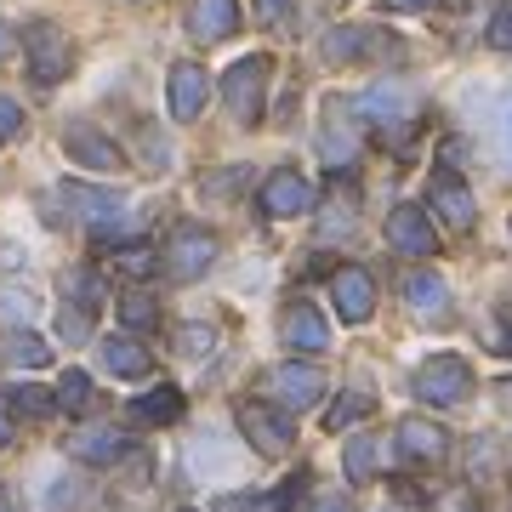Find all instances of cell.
Wrapping results in <instances>:
<instances>
[{
    "instance_id": "obj_1",
    "label": "cell",
    "mask_w": 512,
    "mask_h": 512,
    "mask_svg": "<svg viewBox=\"0 0 512 512\" xmlns=\"http://www.w3.org/2000/svg\"><path fill=\"white\" fill-rule=\"evenodd\" d=\"M268 74H274V63L256 52V57H239L234 69H228V80H222V103H228V114H234L239 126H256L262 120V109H268Z\"/></svg>"
},
{
    "instance_id": "obj_2",
    "label": "cell",
    "mask_w": 512,
    "mask_h": 512,
    "mask_svg": "<svg viewBox=\"0 0 512 512\" xmlns=\"http://www.w3.org/2000/svg\"><path fill=\"white\" fill-rule=\"evenodd\" d=\"M416 399L421 404H461L467 399V393H473V370H467V359H461V353H433V359H427V365L416 370Z\"/></svg>"
},
{
    "instance_id": "obj_3",
    "label": "cell",
    "mask_w": 512,
    "mask_h": 512,
    "mask_svg": "<svg viewBox=\"0 0 512 512\" xmlns=\"http://www.w3.org/2000/svg\"><path fill=\"white\" fill-rule=\"evenodd\" d=\"M23 52H29V80H35V86H57V80L74 69L69 35H63L57 23H29V35H23Z\"/></svg>"
},
{
    "instance_id": "obj_4",
    "label": "cell",
    "mask_w": 512,
    "mask_h": 512,
    "mask_svg": "<svg viewBox=\"0 0 512 512\" xmlns=\"http://www.w3.org/2000/svg\"><path fill=\"white\" fill-rule=\"evenodd\" d=\"M325 63H365V57H393L399 52V40L387 35V29H370V23H336L325 29Z\"/></svg>"
},
{
    "instance_id": "obj_5",
    "label": "cell",
    "mask_w": 512,
    "mask_h": 512,
    "mask_svg": "<svg viewBox=\"0 0 512 512\" xmlns=\"http://www.w3.org/2000/svg\"><path fill=\"white\" fill-rule=\"evenodd\" d=\"M239 433L251 439L256 456H285V450H291V439H296L291 416H285V410H274V404H262V399L239 404Z\"/></svg>"
},
{
    "instance_id": "obj_6",
    "label": "cell",
    "mask_w": 512,
    "mask_h": 512,
    "mask_svg": "<svg viewBox=\"0 0 512 512\" xmlns=\"http://www.w3.org/2000/svg\"><path fill=\"white\" fill-rule=\"evenodd\" d=\"M211 262H217V234L200 228V222H183L177 234L165 239V274L171 279H200Z\"/></svg>"
},
{
    "instance_id": "obj_7",
    "label": "cell",
    "mask_w": 512,
    "mask_h": 512,
    "mask_svg": "<svg viewBox=\"0 0 512 512\" xmlns=\"http://www.w3.org/2000/svg\"><path fill=\"white\" fill-rule=\"evenodd\" d=\"M353 114H365L376 131H393L399 143L416 131V103H410L404 92H393V86H370V92L353 103Z\"/></svg>"
},
{
    "instance_id": "obj_8",
    "label": "cell",
    "mask_w": 512,
    "mask_h": 512,
    "mask_svg": "<svg viewBox=\"0 0 512 512\" xmlns=\"http://www.w3.org/2000/svg\"><path fill=\"white\" fill-rule=\"evenodd\" d=\"M387 245L399 256H433L439 251V228H433V217H427L421 205H399V211L387 217Z\"/></svg>"
},
{
    "instance_id": "obj_9",
    "label": "cell",
    "mask_w": 512,
    "mask_h": 512,
    "mask_svg": "<svg viewBox=\"0 0 512 512\" xmlns=\"http://www.w3.org/2000/svg\"><path fill=\"white\" fill-rule=\"evenodd\" d=\"M262 211L268 217H302V211H313V200H319V188L302 177V171H274L268 183H262Z\"/></svg>"
},
{
    "instance_id": "obj_10",
    "label": "cell",
    "mask_w": 512,
    "mask_h": 512,
    "mask_svg": "<svg viewBox=\"0 0 512 512\" xmlns=\"http://www.w3.org/2000/svg\"><path fill=\"white\" fill-rule=\"evenodd\" d=\"M63 154H69L74 165H86V171H120V143L103 137L97 126H86V120H74V126L63 131Z\"/></svg>"
},
{
    "instance_id": "obj_11",
    "label": "cell",
    "mask_w": 512,
    "mask_h": 512,
    "mask_svg": "<svg viewBox=\"0 0 512 512\" xmlns=\"http://www.w3.org/2000/svg\"><path fill=\"white\" fill-rule=\"evenodd\" d=\"M205 97H211V74H205V63H177V69H171V86H165L171 120H200Z\"/></svg>"
},
{
    "instance_id": "obj_12",
    "label": "cell",
    "mask_w": 512,
    "mask_h": 512,
    "mask_svg": "<svg viewBox=\"0 0 512 512\" xmlns=\"http://www.w3.org/2000/svg\"><path fill=\"white\" fill-rule=\"evenodd\" d=\"M330 296H336L342 325H365L370 313H376V285H370L365 268H336V279H330Z\"/></svg>"
},
{
    "instance_id": "obj_13",
    "label": "cell",
    "mask_w": 512,
    "mask_h": 512,
    "mask_svg": "<svg viewBox=\"0 0 512 512\" xmlns=\"http://www.w3.org/2000/svg\"><path fill=\"white\" fill-rule=\"evenodd\" d=\"M279 336H285V348L291 353H325L330 348V325L319 319L313 302H291L285 319H279Z\"/></svg>"
},
{
    "instance_id": "obj_14",
    "label": "cell",
    "mask_w": 512,
    "mask_h": 512,
    "mask_svg": "<svg viewBox=\"0 0 512 512\" xmlns=\"http://www.w3.org/2000/svg\"><path fill=\"white\" fill-rule=\"evenodd\" d=\"M399 450L410 461H421V467H433V461L450 456V433H444L439 421H427V416H404L399 421Z\"/></svg>"
},
{
    "instance_id": "obj_15",
    "label": "cell",
    "mask_w": 512,
    "mask_h": 512,
    "mask_svg": "<svg viewBox=\"0 0 512 512\" xmlns=\"http://www.w3.org/2000/svg\"><path fill=\"white\" fill-rule=\"evenodd\" d=\"M69 456L74 461H92V467H114V461L131 456V439L120 427H80L69 439Z\"/></svg>"
},
{
    "instance_id": "obj_16",
    "label": "cell",
    "mask_w": 512,
    "mask_h": 512,
    "mask_svg": "<svg viewBox=\"0 0 512 512\" xmlns=\"http://www.w3.org/2000/svg\"><path fill=\"white\" fill-rule=\"evenodd\" d=\"M268 387L279 393L285 410H308V404H319V393H325V376H319V365H279L274 376H268Z\"/></svg>"
},
{
    "instance_id": "obj_17",
    "label": "cell",
    "mask_w": 512,
    "mask_h": 512,
    "mask_svg": "<svg viewBox=\"0 0 512 512\" xmlns=\"http://www.w3.org/2000/svg\"><path fill=\"white\" fill-rule=\"evenodd\" d=\"M63 200H69V211H80V217L92 222V228H103V222H120V217H126V200H120L114 188L63 183Z\"/></svg>"
},
{
    "instance_id": "obj_18",
    "label": "cell",
    "mask_w": 512,
    "mask_h": 512,
    "mask_svg": "<svg viewBox=\"0 0 512 512\" xmlns=\"http://www.w3.org/2000/svg\"><path fill=\"white\" fill-rule=\"evenodd\" d=\"M433 211H439L450 228H473V217H478V205H473V194H467V183H461V177H450V171H439V177H433Z\"/></svg>"
},
{
    "instance_id": "obj_19",
    "label": "cell",
    "mask_w": 512,
    "mask_h": 512,
    "mask_svg": "<svg viewBox=\"0 0 512 512\" xmlns=\"http://www.w3.org/2000/svg\"><path fill=\"white\" fill-rule=\"evenodd\" d=\"M97 353H103V370H109V376H120V382H137V376H148V365H154L137 336H109Z\"/></svg>"
},
{
    "instance_id": "obj_20",
    "label": "cell",
    "mask_w": 512,
    "mask_h": 512,
    "mask_svg": "<svg viewBox=\"0 0 512 512\" xmlns=\"http://www.w3.org/2000/svg\"><path fill=\"white\" fill-rule=\"evenodd\" d=\"M234 23H239V0H194V12H188L194 40H228Z\"/></svg>"
},
{
    "instance_id": "obj_21",
    "label": "cell",
    "mask_w": 512,
    "mask_h": 512,
    "mask_svg": "<svg viewBox=\"0 0 512 512\" xmlns=\"http://www.w3.org/2000/svg\"><path fill=\"white\" fill-rule=\"evenodd\" d=\"M404 302H410L416 319H439V313L450 308V285H444L439 274H410L404 279Z\"/></svg>"
},
{
    "instance_id": "obj_22",
    "label": "cell",
    "mask_w": 512,
    "mask_h": 512,
    "mask_svg": "<svg viewBox=\"0 0 512 512\" xmlns=\"http://www.w3.org/2000/svg\"><path fill=\"white\" fill-rule=\"evenodd\" d=\"M131 416L148 421V427H171V421L183 416V393L177 387H148L143 399L131 404Z\"/></svg>"
},
{
    "instance_id": "obj_23",
    "label": "cell",
    "mask_w": 512,
    "mask_h": 512,
    "mask_svg": "<svg viewBox=\"0 0 512 512\" xmlns=\"http://www.w3.org/2000/svg\"><path fill=\"white\" fill-rule=\"evenodd\" d=\"M370 410H376V399L353 387V393H342V399H336V404L325 410V433H342V427H359V421H365Z\"/></svg>"
},
{
    "instance_id": "obj_24",
    "label": "cell",
    "mask_w": 512,
    "mask_h": 512,
    "mask_svg": "<svg viewBox=\"0 0 512 512\" xmlns=\"http://www.w3.org/2000/svg\"><path fill=\"white\" fill-rule=\"evenodd\" d=\"M0 404H12L18 416H52V410H57V399L46 393V387H35V382L6 387V393H0Z\"/></svg>"
},
{
    "instance_id": "obj_25",
    "label": "cell",
    "mask_w": 512,
    "mask_h": 512,
    "mask_svg": "<svg viewBox=\"0 0 512 512\" xmlns=\"http://www.w3.org/2000/svg\"><path fill=\"white\" fill-rule=\"evenodd\" d=\"M6 359H12V365H23V370H40V365H52V348L40 342L35 330H18V336L6 342Z\"/></svg>"
},
{
    "instance_id": "obj_26",
    "label": "cell",
    "mask_w": 512,
    "mask_h": 512,
    "mask_svg": "<svg viewBox=\"0 0 512 512\" xmlns=\"http://www.w3.org/2000/svg\"><path fill=\"white\" fill-rule=\"evenodd\" d=\"M376 456H382V444H376V439H348L342 461H348V478H353V484H370V478H376Z\"/></svg>"
},
{
    "instance_id": "obj_27",
    "label": "cell",
    "mask_w": 512,
    "mask_h": 512,
    "mask_svg": "<svg viewBox=\"0 0 512 512\" xmlns=\"http://www.w3.org/2000/svg\"><path fill=\"white\" fill-rule=\"evenodd\" d=\"M63 410H86L92 404V376L86 370H63V382H57V393H52Z\"/></svg>"
},
{
    "instance_id": "obj_28",
    "label": "cell",
    "mask_w": 512,
    "mask_h": 512,
    "mask_svg": "<svg viewBox=\"0 0 512 512\" xmlns=\"http://www.w3.org/2000/svg\"><path fill=\"white\" fill-rule=\"evenodd\" d=\"M325 160L330 165L353 160V131H348V120H342V109H330V120H325Z\"/></svg>"
},
{
    "instance_id": "obj_29",
    "label": "cell",
    "mask_w": 512,
    "mask_h": 512,
    "mask_svg": "<svg viewBox=\"0 0 512 512\" xmlns=\"http://www.w3.org/2000/svg\"><path fill=\"white\" fill-rule=\"evenodd\" d=\"M35 291H18V285H6V291H0V319H6V325H29V319H35Z\"/></svg>"
},
{
    "instance_id": "obj_30",
    "label": "cell",
    "mask_w": 512,
    "mask_h": 512,
    "mask_svg": "<svg viewBox=\"0 0 512 512\" xmlns=\"http://www.w3.org/2000/svg\"><path fill=\"white\" fill-rule=\"evenodd\" d=\"M120 319H126L131 330H148V325H160V308H154V296L131 291V296H120Z\"/></svg>"
},
{
    "instance_id": "obj_31",
    "label": "cell",
    "mask_w": 512,
    "mask_h": 512,
    "mask_svg": "<svg viewBox=\"0 0 512 512\" xmlns=\"http://www.w3.org/2000/svg\"><path fill=\"white\" fill-rule=\"evenodd\" d=\"M177 348H183L188 359H205V353L217 348V325H200V319L183 325V330H177Z\"/></svg>"
},
{
    "instance_id": "obj_32",
    "label": "cell",
    "mask_w": 512,
    "mask_h": 512,
    "mask_svg": "<svg viewBox=\"0 0 512 512\" xmlns=\"http://www.w3.org/2000/svg\"><path fill=\"white\" fill-rule=\"evenodd\" d=\"M63 296L69 302H80V308H97V296H103V285H97L92 268H74L69 279H63Z\"/></svg>"
},
{
    "instance_id": "obj_33",
    "label": "cell",
    "mask_w": 512,
    "mask_h": 512,
    "mask_svg": "<svg viewBox=\"0 0 512 512\" xmlns=\"http://www.w3.org/2000/svg\"><path fill=\"white\" fill-rule=\"evenodd\" d=\"M57 330H63V342H86V336H92V308L63 302V313H57Z\"/></svg>"
},
{
    "instance_id": "obj_34",
    "label": "cell",
    "mask_w": 512,
    "mask_h": 512,
    "mask_svg": "<svg viewBox=\"0 0 512 512\" xmlns=\"http://www.w3.org/2000/svg\"><path fill=\"white\" fill-rule=\"evenodd\" d=\"M484 40H490L495 52H512V0L501 6V12H495V18H490V35H484Z\"/></svg>"
},
{
    "instance_id": "obj_35",
    "label": "cell",
    "mask_w": 512,
    "mask_h": 512,
    "mask_svg": "<svg viewBox=\"0 0 512 512\" xmlns=\"http://www.w3.org/2000/svg\"><path fill=\"white\" fill-rule=\"evenodd\" d=\"M23 131V109L12 103V97H0V143H12Z\"/></svg>"
},
{
    "instance_id": "obj_36",
    "label": "cell",
    "mask_w": 512,
    "mask_h": 512,
    "mask_svg": "<svg viewBox=\"0 0 512 512\" xmlns=\"http://www.w3.org/2000/svg\"><path fill=\"white\" fill-rule=\"evenodd\" d=\"M46 507L52 512L74 507V478H52V484H46Z\"/></svg>"
},
{
    "instance_id": "obj_37",
    "label": "cell",
    "mask_w": 512,
    "mask_h": 512,
    "mask_svg": "<svg viewBox=\"0 0 512 512\" xmlns=\"http://www.w3.org/2000/svg\"><path fill=\"white\" fill-rule=\"evenodd\" d=\"M353 228V200L348 205H330L325 211V234H348Z\"/></svg>"
},
{
    "instance_id": "obj_38",
    "label": "cell",
    "mask_w": 512,
    "mask_h": 512,
    "mask_svg": "<svg viewBox=\"0 0 512 512\" xmlns=\"http://www.w3.org/2000/svg\"><path fill=\"white\" fill-rule=\"evenodd\" d=\"M285 6H291V0H251V18L256 23H279L285 18Z\"/></svg>"
},
{
    "instance_id": "obj_39",
    "label": "cell",
    "mask_w": 512,
    "mask_h": 512,
    "mask_svg": "<svg viewBox=\"0 0 512 512\" xmlns=\"http://www.w3.org/2000/svg\"><path fill=\"white\" fill-rule=\"evenodd\" d=\"M387 12H427V6H433V0H382Z\"/></svg>"
},
{
    "instance_id": "obj_40",
    "label": "cell",
    "mask_w": 512,
    "mask_h": 512,
    "mask_svg": "<svg viewBox=\"0 0 512 512\" xmlns=\"http://www.w3.org/2000/svg\"><path fill=\"white\" fill-rule=\"evenodd\" d=\"M313 512H353V507H348V501H342V495H325V501H319V507H313Z\"/></svg>"
},
{
    "instance_id": "obj_41",
    "label": "cell",
    "mask_w": 512,
    "mask_h": 512,
    "mask_svg": "<svg viewBox=\"0 0 512 512\" xmlns=\"http://www.w3.org/2000/svg\"><path fill=\"white\" fill-rule=\"evenodd\" d=\"M12 46H18V35H12V29L0 23V57H12Z\"/></svg>"
},
{
    "instance_id": "obj_42",
    "label": "cell",
    "mask_w": 512,
    "mask_h": 512,
    "mask_svg": "<svg viewBox=\"0 0 512 512\" xmlns=\"http://www.w3.org/2000/svg\"><path fill=\"white\" fill-rule=\"evenodd\" d=\"M501 137H512V97H507V109H501Z\"/></svg>"
},
{
    "instance_id": "obj_43",
    "label": "cell",
    "mask_w": 512,
    "mask_h": 512,
    "mask_svg": "<svg viewBox=\"0 0 512 512\" xmlns=\"http://www.w3.org/2000/svg\"><path fill=\"white\" fill-rule=\"evenodd\" d=\"M495 348H501V353H512V325L501 330V336H495Z\"/></svg>"
},
{
    "instance_id": "obj_44",
    "label": "cell",
    "mask_w": 512,
    "mask_h": 512,
    "mask_svg": "<svg viewBox=\"0 0 512 512\" xmlns=\"http://www.w3.org/2000/svg\"><path fill=\"white\" fill-rule=\"evenodd\" d=\"M6 444H12V421L0 416V450H6Z\"/></svg>"
},
{
    "instance_id": "obj_45",
    "label": "cell",
    "mask_w": 512,
    "mask_h": 512,
    "mask_svg": "<svg viewBox=\"0 0 512 512\" xmlns=\"http://www.w3.org/2000/svg\"><path fill=\"white\" fill-rule=\"evenodd\" d=\"M501 404H512V376H507V382H501Z\"/></svg>"
},
{
    "instance_id": "obj_46",
    "label": "cell",
    "mask_w": 512,
    "mask_h": 512,
    "mask_svg": "<svg viewBox=\"0 0 512 512\" xmlns=\"http://www.w3.org/2000/svg\"><path fill=\"white\" fill-rule=\"evenodd\" d=\"M0 512H12V507H6V490H0Z\"/></svg>"
}]
</instances>
